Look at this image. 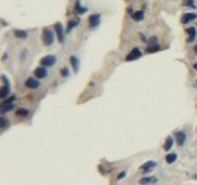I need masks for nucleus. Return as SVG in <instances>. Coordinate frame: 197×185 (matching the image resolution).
Masks as SVG:
<instances>
[{
  "instance_id": "423d86ee",
  "label": "nucleus",
  "mask_w": 197,
  "mask_h": 185,
  "mask_svg": "<svg viewBox=\"0 0 197 185\" xmlns=\"http://www.w3.org/2000/svg\"><path fill=\"white\" fill-rule=\"evenodd\" d=\"M88 22H89V28H96L98 24H100V15L98 14H92L88 19Z\"/></svg>"
},
{
  "instance_id": "c85d7f7f",
  "label": "nucleus",
  "mask_w": 197,
  "mask_h": 185,
  "mask_svg": "<svg viewBox=\"0 0 197 185\" xmlns=\"http://www.w3.org/2000/svg\"><path fill=\"white\" fill-rule=\"evenodd\" d=\"M195 53L197 54V45H196V48H195Z\"/></svg>"
},
{
  "instance_id": "aec40b11",
  "label": "nucleus",
  "mask_w": 197,
  "mask_h": 185,
  "mask_svg": "<svg viewBox=\"0 0 197 185\" xmlns=\"http://www.w3.org/2000/svg\"><path fill=\"white\" fill-rule=\"evenodd\" d=\"M78 24H79V20H72V21H70V22H68V26H67V32H70V31L73 29L74 27H77Z\"/></svg>"
},
{
  "instance_id": "9d476101",
  "label": "nucleus",
  "mask_w": 197,
  "mask_h": 185,
  "mask_svg": "<svg viewBox=\"0 0 197 185\" xmlns=\"http://www.w3.org/2000/svg\"><path fill=\"white\" fill-rule=\"evenodd\" d=\"M197 17V15L195 13H186L181 17V22L182 23H188L190 21H194L195 19Z\"/></svg>"
},
{
  "instance_id": "412c9836",
  "label": "nucleus",
  "mask_w": 197,
  "mask_h": 185,
  "mask_svg": "<svg viewBox=\"0 0 197 185\" xmlns=\"http://www.w3.org/2000/svg\"><path fill=\"white\" fill-rule=\"evenodd\" d=\"M159 45L158 44H153V45H150V48H147V50H146V52L147 53H153V52H157L159 51Z\"/></svg>"
},
{
  "instance_id": "c756f323",
  "label": "nucleus",
  "mask_w": 197,
  "mask_h": 185,
  "mask_svg": "<svg viewBox=\"0 0 197 185\" xmlns=\"http://www.w3.org/2000/svg\"><path fill=\"white\" fill-rule=\"evenodd\" d=\"M196 87H197V81H196Z\"/></svg>"
},
{
  "instance_id": "6ab92c4d",
  "label": "nucleus",
  "mask_w": 197,
  "mask_h": 185,
  "mask_svg": "<svg viewBox=\"0 0 197 185\" xmlns=\"http://www.w3.org/2000/svg\"><path fill=\"white\" fill-rule=\"evenodd\" d=\"M176 159H177V156H176V154H174V153L168 154V155L166 156V162L168 163V164H172V163H174L175 161H176Z\"/></svg>"
},
{
  "instance_id": "0eeeda50",
  "label": "nucleus",
  "mask_w": 197,
  "mask_h": 185,
  "mask_svg": "<svg viewBox=\"0 0 197 185\" xmlns=\"http://www.w3.org/2000/svg\"><path fill=\"white\" fill-rule=\"evenodd\" d=\"M34 74H35V76L38 78V79H44L46 75H48V71H46L45 67L41 65V67H37V68L35 69Z\"/></svg>"
},
{
  "instance_id": "4be33fe9",
  "label": "nucleus",
  "mask_w": 197,
  "mask_h": 185,
  "mask_svg": "<svg viewBox=\"0 0 197 185\" xmlns=\"http://www.w3.org/2000/svg\"><path fill=\"white\" fill-rule=\"evenodd\" d=\"M76 11L78 12V13L83 14V13H85V12L87 11V8H86V7H85V8L81 7V6H80V2H79V1H77V4H76Z\"/></svg>"
},
{
  "instance_id": "7ed1b4c3",
  "label": "nucleus",
  "mask_w": 197,
  "mask_h": 185,
  "mask_svg": "<svg viewBox=\"0 0 197 185\" xmlns=\"http://www.w3.org/2000/svg\"><path fill=\"white\" fill-rule=\"evenodd\" d=\"M2 81H4V87L1 88L0 96L2 97V98H5V97H7V95L9 94V91H11V87H9V81L7 80V78H6L5 75L2 76Z\"/></svg>"
},
{
  "instance_id": "393cba45",
  "label": "nucleus",
  "mask_w": 197,
  "mask_h": 185,
  "mask_svg": "<svg viewBox=\"0 0 197 185\" xmlns=\"http://www.w3.org/2000/svg\"><path fill=\"white\" fill-rule=\"evenodd\" d=\"M61 75H63V76H67V75H68V69H67V68H63V69H61Z\"/></svg>"
},
{
  "instance_id": "f03ea898",
  "label": "nucleus",
  "mask_w": 197,
  "mask_h": 185,
  "mask_svg": "<svg viewBox=\"0 0 197 185\" xmlns=\"http://www.w3.org/2000/svg\"><path fill=\"white\" fill-rule=\"evenodd\" d=\"M56 61H57V59H56V57L55 56H45V57H43L42 59H41V65L44 67H51L53 66L55 64H56Z\"/></svg>"
},
{
  "instance_id": "6e6552de",
  "label": "nucleus",
  "mask_w": 197,
  "mask_h": 185,
  "mask_svg": "<svg viewBox=\"0 0 197 185\" xmlns=\"http://www.w3.org/2000/svg\"><path fill=\"white\" fill-rule=\"evenodd\" d=\"M158 165V163L154 162V161H147V162H145L140 168H142V170L144 171V172H149V171H151L153 168H155Z\"/></svg>"
},
{
  "instance_id": "39448f33",
  "label": "nucleus",
  "mask_w": 197,
  "mask_h": 185,
  "mask_svg": "<svg viewBox=\"0 0 197 185\" xmlns=\"http://www.w3.org/2000/svg\"><path fill=\"white\" fill-rule=\"evenodd\" d=\"M140 57H142V51L139 50V48H135V49L127 56L125 59H127V61H131V60L138 59V58H140Z\"/></svg>"
},
{
  "instance_id": "5701e85b",
  "label": "nucleus",
  "mask_w": 197,
  "mask_h": 185,
  "mask_svg": "<svg viewBox=\"0 0 197 185\" xmlns=\"http://www.w3.org/2000/svg\"><path fill=\"white\" fill-rule=\"evenodd\" d=\"M28 113H29V111L26 110V109H19L17 112H16V115H17V116H27Z\"/></svg>"
},
{
  "instance_id": "1a4fd4ad",
  "label": "nucleus",
  "mask_w": 197,
  "mask_h": 185,
  "mask_svg": "<svg viewBox=\"0 0 197 185\" xmlns=\"http://www.w3.org/2000/svg\"><path fill=\"white\" fill-rule=\"evenodd\" d=\"M26 86L30 89H36L39 87V81H37L34 78H29V79L26 80Z\"/></svg>"
},
{
  "instance_id": "2eb2a0df",
  "label": "nucleus",
  "mask_w": 197,
  "mask_h": 185,
  "mask_svg": "<svg viewBox=\"0 0 197 185\" xmlns=\"http://www.w3.org/2000/svg\"><path fill=\"white\" fill-rule=\"evenodd\" d=\"M187 32H188V35H189L188 42H192V41L195 39V37H196V29H195L194 27H191V28H188V29H187Z\"/></svg>"
},
{
  "instance_id": "ddd939ff",
  "label": "nucleus",
  "mask_w": 197,
  "mask_h": 185,
  "mask_svg": "<svg viewBox=\"0 0 197 185\" xmlns=\"http://www.w3.org/2000/svg\"><path fill=\"white\" fill-rule=\"evenodd\" d=\"M13 109H14V103H13V102H11V103L4 102V103H2V106H1V112H2V113H7V112H9V111L13 110Z\"/></svg>"
},
{
  "instance_id": "a211bd4d",
  "label": "nucleus",
  "mask_w": 197,
  "mask_h": 185,
  "mask_svg": "<svg viewBox=\"0 0 197 185\" xmlns=\"http://www.w3.org/2000/svg\"><path fill=\"white\" fill-rule=\"evenodd\" d=\"M173 142H174L173 138H172V137H168V138L166 139V142H165V145H164V149L168 152L170 148L173 147Z\"/></svg>"
},
{
  "instance_id": "bb28decb",
  "label": "nucleus",
  "mask_w": 197,
  "mask_h": 185,
  "mask_svg": "<svg viewBox=\"0 0 197 185\" xmlns=\"http://www.w3.org/2000/svg\"><path fill=\"white\" fill-rule=\"evenodd\" d=\"M127 174H125V171H123V172H121L120 175H118V177H117V179H122V178H124V176H125Z\"/></svg>"
},
{
  "instance_id": "cd10ccee",
  "label": "nucleus",
  "mask_w": 197,
  "mask_h": 185,
  "mask_svg": "<svg viewBox=\"0 0 197 185\" xmlns=\"http://www.w3.org/2000/svg\"><path fill=\"white\" fill-rule=\"evenodd\" d=\"M194 68H195V69L197 71V63H196V64H194Z\"/></svg>"
},
{
  "instance_id": "f3484780",
  "label": "nucleus",
  "mask_w": 197,
  "mask_h": 185,
  "mask_svg": "<svg viewBox=\"0 0 197 185\" xmlns=\"http://www.w3.org/2000/svg\"><path fill=\"white\" fill-rule=\"evenodd\" d=\"M132 19L135 21H142L144 19V12L143 11H138L136 13H132Z\"/></svg>"
},
{
  "instance_id": "4468645a",
  "label": "nucleus",
  "mask_w": 197,
  "mask_h": 185,
  "mask_svg": "<svg viewBox=\"0 0 197 185\" xmlns=\"http://www.w3.org/2000/svg\"><path fill=\"white\" fill-rule=\"evenodd\" d=\"M140 183L142 184H157L158 179L155 177H144L140 179Z\"/></svg>"
},
{
  "instance_id": "20e7f679",
  "label": "nucleus",
  "mask_w": 197,
  "mask_h": 185,
  "mask_svg": "<svg viewBox=\"0 0 197 185\" xmlns=\"http://www.w3.org/2000/svg\"><path fill=\"white\" fill-rule=\"evenodd\" d=\"M55 29H56V34H57V39L59 41V43H64V28L61 22H57L55 24Z\"/></svg>"
},
{
  "instance_id": "b1692460",
  "label": "nucleus",
  "mask_w": 197,
  "mask_h": 185,
  "mask_svg": "<svg viewBox=\"0 0 197 185\" xmlns=\"http://www.w3.org/2000/svg\"><path fill=\"white\" fill-rule=\"evenodd\" d=\"M184 5H186V6H188V7H192V8L196 7V5L194 4V0H186Z\"/></svg>"
},
{
  "instance_id": "9b49d317",
  "label": "nucleus",
  "mask_w": 197,
  "mask_h": 185,
  "mask_svg": "<svg viewBox=\"0 0 197 185\" xmlns=\"http://www.w3.org/2000/svg\"><path fill=\"white\" fill-rule=\"evenodd\" d=\"M175 137H176V142H177V145H179V146H183L184 141L187 139L186 133L182 132V131H180V132H177V133L175 134Z\"/></svg>"
},
{
  "instance_id": "dca6fc26",
  "label": "nucleus",
  "mask_w": 197,
  "mask_h": 185,
  "mask_svg": "<svg viewBox=\"0 0 197 185\" xmlns=\"http://www.w3.org/2000/svg\"><path fill=\"white\" fill-rule=\"evenodd\" d=\"M14 35H15V37H17V38H22V39L27 38V36H28L27 31H24V30H20V29L14 30Z\"/></svg>"
},
{
  "instance_id": "f257e3e1",
  "label": "nucleus",
  "mask_w": 197,
  "mask_h": 185,
  "mask_svg": "<svg viewBox=\"0 0 197 185\" xmlns=\"http://www.w3.org/2000/svg\"><path fill=\"white\" fill-rule=\"evenodd\" d=\"M42 41L44 45L49 46L55 42V35H53V31L50 29H44L43 30V35H42Z\"/></svg>"
},
{
  "instance_id": "f8f14e48",
  "label": "nucleus",
  "mask_w": 197,
  "mask_h": 185,
  "mask_svg": "<svg viewBox=\"0 0 197 185\" xmlns=\"http://www.w3.org/2000/svg\"><path fill=\"white\" fill-rule=\"evenodd\" d=\"M70 63H71V65H72L73 71H74L76 73H78V72H79V65H80L79 59L77 58L76 56H71V58H70Z\"/></svg>"
},
{
  "instance_id": "a878e982",
  "label": "nucleus",
  "mask_w": 197,
  "mask_h": 185,
  "mask_svg": "<svg viewBox=\"0 0 197 185\" xmlns=\"http://www.w3.org/2000/svg\"><path fill=\"white\" fill-rule=\"evenodd\" d=\"M6 124H7V120L5 118H1V127H5Z\"/></svg>"
}]
</instances>
